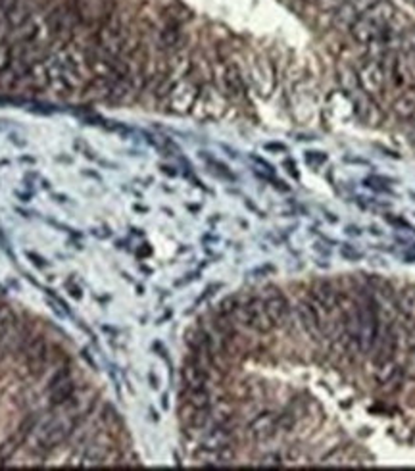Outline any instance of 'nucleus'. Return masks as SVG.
<instances>
[{
	"label": "nucleus",
	"mask_w": 415,
	"mask_h": 471,
	"mask_svg": "<svg viewBox=\"0 0 415 471\" xmlns=\"http://www.w3.org/2000/svg\"><path fill=\"white\" fill-rule=\"evenodd\" d=\"M394 16H396V8L390 0H377L352 23L350 35L355 43L367 46L389 33Z\"/></svg>",
	"instance_id": "f257e3e1"
},
{
	"label": "nucleus",
	"mask_w": 415,
	"mask_h": 471,
	"mask_svg": "<svg viewBox=\"0 0 415 471\" xmlns=\"http://www.w3.org/2000/svg\"><path fill=\"white\" fill-rule=\"evenodd\" d=\"M355 77H358V85L362 89V93H365L367 96L373 98V96H379L384 91L389 75H387V70H384L382 62L369 58V60H365L358 68Z\"/></svg>",
	"instance_id": "f03ea898"
},
{
	"label": "nucleus",
	"mask_w": 415,
	"mask_h": 471,
	"mask_svg": "<svg viewBox=\"0 0 415 471\" xmlns=\"http://www.w3.org/2000/svg\"><path fill=\"white\" fill-rule=\"evenodd\" d=\"M296 314H298L300 325H302V329L306 331V335H308L313 342H319L321 337H323L325 333H323L319 314H317V310H315V304H313L311 297L304 298V300L298 302V306H296Z\"/></svg>",
	"instance_id": "7ed1b4c3"
},
{
	"label": "nucleus",
	"mask_w": 415,
	"mask_h": 471,
	"mask_svg": "<svg viewBox=\"0 0 415 471\" xmlns=\"http://www.w3.org/2000/svg\"><path fill=\"white\" fill-rule=\"evenodd\" d=\"M392 112L402 120H415V85L406 89L392 102Z\"/></svg>",
	"instance_id": "20e7f679"
},
{
	"label": "nucleus",
	"mask_w": 415,
	"mask_h": 471,
	"mask_svg": "<svg viewBox=\"0 0 415 471\" xmlns=\"http://www.w3.org/2000/svg\"><path fill=\"white\" fill-rule=\"evenodd\" d=\"M254 81H256V87L261 95L268 96L273 87H275V77H273V68L268 60H258V66L254 70Z\"/></svg>",
	"instance_id": "39448f33"
},
{
	"label": "nucleus",
	"mask_w": 415,
	"mask_h": 471,
	"mask_svg": "<svg viewBox=\"0 0 415 471\" xmlns=\"http://www.w3.org/2000/svg\"><path fill=\"white\" fill-rule=\"evenodd\" d=\"M265 308H268V314L275 327L277 325H285V321L288 319V314H290V308H288V302L285 300V297L277 295V297L268 298Z\"/></svg>",
	"instance_id": "423d86ee"
},
{
	"label": "nucleus",
	"mask_w": 415,
	"mask_h": 471,
	"mask_svg": "<svg viewBox=\"0 0 415 471\" xmlns=\"http://www.w3.org/2000/svg\"><path fill=\"white\" fill-rule=\"evenodd\" d=\"M277 425H279V421H277V418L273 414L259 416V418H256L252 421L250 435L254 436V438H268V436H271L275 433Z\"/></svg>",
	"instance_id": "0eeeda50"
},
{
	"label": "nucleus",
	"mask_w": 415,
	"mask_h": 471,
	"mask_svg": "<svg viewBox=\"0 0 415 471\" xmlns=\"http://www.w3.org/2000/svg\"><path fill=\"white\" fill-rule=\"evenodd\" d=\"M396 310L411 323L415 325V288H404L396 297Z\"/></svg>",
	"instance_id": "6e6552de"
},
{
	"label": "nucleus",
	"mask_w": 415,
	"mask_h": 471,
	"mask_svg": "<svg viewBox=\"0 0 415 471\" xmlns=\"http://www.w3.org/2000/svg\"><path fill=\"white\" fill-rule=\"evenodd\" d=\"M223 83L227 93L231 96H242V93H244V81H242L241 73H239L236 68H227L225 70Z\"/></svg>",
	"instance_id": "1a4fd4ad"
},
{
	"label": "nucleus",
	"mask_w": 415,
	"mask_h": 471,
	"mask_svg": "<svg viewBox=\"0 0 415 471\" xmlns=\"http://www.w3.org/2000/svg\"><path fill=\"white\" fill-rule=\"evenodd\" d=\"M160 43L165 48H177L181 43V29L175 21H169L160 33Z\"/></svg>",
	"instance_id": "9d476101"
},
{
	"label": "nucleus",
	"mask_w": 415,
	"mask_h": 471,
	"mask_svg": "<svg viewBox=\"0 0 415 471\" xmlns=\"http://www.w3.org/2000/svg\"><path fill=\"white\" fill-rule=\"evenodd\" d=\"M398 46L406 54H415V29H406L398 37Z\"/></svg>",
	"instance_id": "9b49d317"
},
{
	"label": "nucleus",
	"mask_w": 415,
	"mask_h": 471,
	"mask_svg": "<svg viewBox=\"0 0 415 471\" xmlns=\"http://www.w3.org/2000/svg\"><path fill=\"white\" fill-rule=\"evenodd\" d=\"M346 0H315V4H317V8L321 10V12H337L342 4H344Z\"/></svg>",
	"instance_id": "f8f14e48"
},
{
	"label": "nucleus",
	"mask_w": 415,
	"mask_h": 471,
	"mask_svg": "<svg viewBox=\"0 0 415 471\" xmlns=\"http://www.w3.org/2000/svg\"><path fill=\"white\" fill-rule=\"evenodd\" d=\"M340 254L344 256L346 260H362V252L352 250L350 246H342V248H340Z\"/></svg>",
	"instance_id": "ddd939ff"
},
{
	"label": "nucleus",
	"mask_w": 415,
	"mask_h": 471,
	"mask_svg": "<svg viewBox=\"0 0 415 471\" xmlns=\"http://www.w3.org/2000/svg\"><path fill=\"white\" fill-rule=\"evenodd\" d=\"M407 2H411V4H415V0H407Z\"/></svg>",
	"instance_id": "4468645a"
},
{
	"label": "nucleus",
	"mask_w": 415,
	"mask_h": 471,
	"mask_svg": "<svg viewBox=\"0 0 415 471\" xmlns=\"http://www.w3.org/2000/svg\"><path fill=\"white\" fill-rule=\"evenodd\" d=\"M308 2H315V0H308Z\"/></svg>",
	"instance_id": "2eb2a0df"
}]
</instances>
